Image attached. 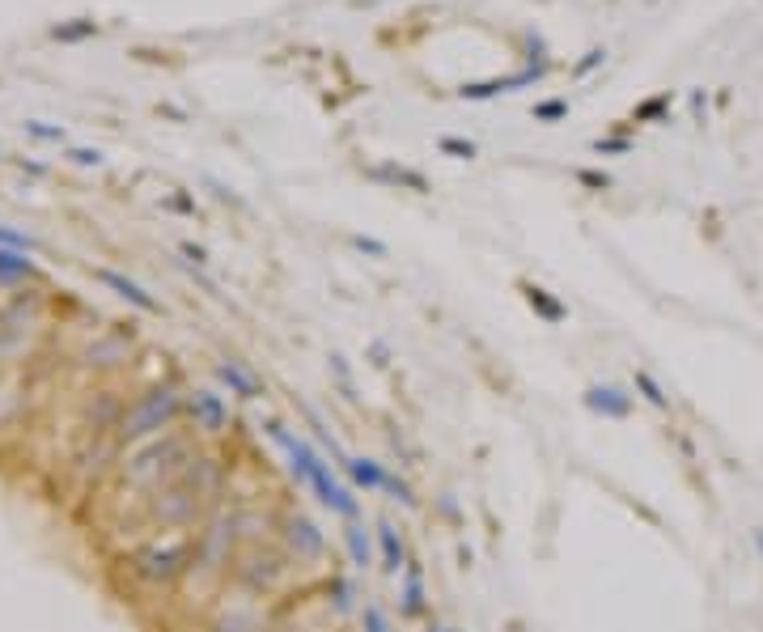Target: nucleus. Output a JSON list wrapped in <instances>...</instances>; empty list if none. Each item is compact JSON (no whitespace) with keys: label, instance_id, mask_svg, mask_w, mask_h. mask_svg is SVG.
<instances>
[{"label":"nucleus","instance_id":"5701e85b","mask_svg":"<svg viewBox=\"0 0 763 632\" xmlns=\"http://www.w3.org/2000/svg\"><path fill=\"white\" fill-rule=\"evenodd\" d=\"M666 107H670V94H662V98H649L645 107H636V119H640V124H645V119H657Z\"/></svg>","mask_w":763,"mask_h":632},{"label":"nucleus","instance_id":"2eb2a0df","mask_svg":"<svg viewBox=\"0 0 763 632\" xmlns=\"http://www.w3.org/2000/svg\"><path fill=\"white\" fill-rule=\"evenodd\" d=\"M373 178H391V183H407L412 191H429V183H424L416 170H403V166H378Z\"/></svg>","mask_w":763,"mask_h":632},{"label":"nucleus","instance_id":"bb28decb","mask_svg":"<svg viewBox=\"0 0 763 632\" xmlns=\"http://www.w3.org/2000/svg\"><path fill=\"white\" fill-rule=\"evenodd\" d=\"M603 60H606V51H603V47H594V51H590V56H585V60H581V64H577V76H585V73H594V68H598V64H603Z\"/></svg>","mask_w":763,"mask_h":632},{"label":"nucleus","instance_id":"b1692460","mask_svg":"<svg viewBox=\"0 0 763 632\" xmlns=\"http://www.w3.org/2000/svg\"><path fill=\"white\" fill-rule=\"evenodd\" d=\"M577 183L581 187H594V191H603V187H611V174H603V170H577Z\"/></svg>","mask_w":763,"mask_h":632},{"label":"nucleus","instance_id":"a878e982","mask_svg":"<svg viewBox=\"0 0 763 632\" xmlns=\"http://www.w3.org/2000/svg\"><path fill=\"white\" fill-rule=\"evenodd\" d=\"M352 247L365 250V255H378V260L386 255V242H378V238H352Z\"/></svg>","mask_w":763,"mask_h":632},{"label":"nucleus","instance_id":"c756f323","mask_svg":"<svg viewBox=\"0 0 763 632\" xmlns=\"http://www.w3.org/2000/svg\"><path fill=\"white\" fill-rule=\"evenodd\" d=\"M751 547L763 556V526H751Z\"/></svg>","mask_w":763,"mask_h":632},{"label":"nucleus","instance_id":"6ab92c4d","mask_svg":"<svg viewBox=\"0 0 763 632\" xmlns=\"http://www.w3.org/2000/svg\"><path fill=\"white\" fill-rule=\"evenodd\" d=\"M565 115H568V102H565V98L539 102V107H534V124H560Z\"/></svg>","mask_w":763,"mask_h":632},{"label":"nucleus","instance_id":"9d476101","mask_svg":"<svg viewBox=\"0 0 763 632\" xmlns=\"http://www.w3.org/2000/svg\"><path fill=\"white\" fill-rule=\"evenodd\" d=\"M373 539H378V535L365 531V522H361V518L344 522V547H348V560H352V569L365 573V569L373 565Z\"/></svg>","mask_w":763,"mask_h":632},{"label":"nucleus","instance_id":"f3484780","mask_svg":"<svg viewBox=\"0 0 763 632\" xmlns=\"http://www.w3.org/2000/svg\"><path fill=\"white\" fill-rule=\"evenodd\" d=\"M30 272H35L30 260H22L17 250H0V276H5V280H17V276H30Z\"/></svg>","mask_w":763,"mask_h":632},{"label":"nucleus","instance_id":"0eeeda50","mask_svg":"<svg viewBox=\"0 0 763 632\" xmlns=\"http://www.w3.org/2000/svg\"><path fill=\"white\" fill-rule=\"evenodd\" d=\"M344 475H348V484L357 488V493H382L386 488V467H382L378 459H365V454H348V463H344Z\"/></svg>","mask_w":763,"mask_h":632},{"label":"nucleus","instance_id":"c85d7f7f","mask_svg":"<svg viewBox=\"0 0 763 632\" xmlns=\"http://www.w3.org/2000/svg\"><path fill=\"white\" fill-rule=\"evenodd\" d=\"M0 242H5V247H30V238L17 234V229H5V225H0Z\"/></svg>","mask_w":763,"mask_h":632},{"label":"nucleus","instance_id":"9b49d317","mask_svg":"<svg viewBox=\"0 0 763 632\" xmlns=\"http://www.w3.org/2000/svg\"><path fill=\"white\" fill-rule=\"evenodd\" d=\"M429 607V595H424V573H420V560H407L403 569V616L407 620H420Z\"/></svg>","mask_w":763,"mask_h":632},{"label":"nucleus","instance_id":"f257e3e1","mask_svg":"<svg viewBox=\"0 0 763 632\" xmlns=\"http://www.w3.org/2000/svg\"><path fill=\"white\" fill-rule=\"evenodd\" d=\"M263 429H268L271 442H276V446L289 454V472L306 484L310 493H314V501H319L327 514H335V518H344V522L361 518L357 488H348V484L335 480V475H331V463L322 459V454L310 446L306 437H297L293 429H289L284 421H276V416H268V421H263Z\"/></svg>","mask_w":763,"mask_h":632},{"label":"nucleus","instance_id":"1a4fd4ad","mask_svg":"<svg viewBox=\"0 0 763 632\" xmlns=\"http://www.w3.org/2000/svg\"><path fill=\"white\" fill-rule=\"evenodd\" d=\"M191 416H196V424L199 429H209V433H221L225 424H229L225 399L212 395V391H196V395H191Z\"/></svg>","mask_w":763,"mask_h":632},{"label":"nucleus","instance_id":"393cba45","mask_svg":"<svg viewBox=\"0 0 763 632\" xmlns=\"http://www.w3.org/2000/svg\"><path fill=\"white\" fill-rule=\"evenodd\" d=\"M25 132L38 140H64V127H47V124H25Z\"/></svg>","mask_w":763,"mask_h":632},{"label":"nucleus","instance_id":"f03ea898","mask_svg":"<svg viewBox=\"0 0 763 632\" xmlns=\"http://www.w3.org/2000/svg\"><path fill=\"white\" fill-rule=\"evenodd\" d=\"M581 403H585L594 416H603V421H628L632 408H636V395H628V391L615 382H594L590 391L581 395Z\"/></svg>","mask_w":763,"mask_h":632},{"label":"nucleus","instance_id":"aec40b11","mask_svg":"<svg viewBox=\"0 0 763 632\" xmlns=\"http://www.w3.org/2000/svg\"><path fill=\"white\" fill-rule=\"evenodd\" d=\"M382 493H391V501H399V505L416 509V493H412V484L399 480V475H386V488H382Z\"/></svg>","mask_w":763,"mask_h":632},{"label":"nucleus","instance_id":"ddd939ff","mask_svg":"<svg viewBox=\"0 0 763 632\" xmlns=\"http://www.w3.org/2000/svg\"><path fill=\"white\" fill-rule=\"evenodd\" d=\"M522 293H526V301H530V311L539 314L543 322H565L568 319V306L560 298H552L543 285H522Z\"/></svg>","mask_w":763,"mask_h":632},{"label":"nucleus","instance_id":"4be33fe9","mask_svg":"<svg viewBox=\"0 0 763 632\" xmlns=\"http://www.w3.org/2000/svg\"><path fill=\"white\" fill-rule=\"evenodd\" d=\"M594 153H598V158H611V153H632V140H628V137L594 140Z\"/></svg>","mask_w":763,"mask_h":632},{"label":"nucleus","instance_id":"cd10ccee","mask_svg":"<svg viewBox=\"0 0 763 632\" xmlns=\"http://www.w3.org/2000/svg\"><path fill=\"white\" fill-rule=\"evenodd\" d=\"M68 158H73L76 166H98V161H102V153H98V149H73Z\"/></svg>","mask_w":763,"mask_h":632},{"label":"nucleus","instance_id":"39448f33","mask_svg":"<svg viewBox=\"0 0 763 632\" xmlns=\"http://www.w3.org/2000/svg\"><path fill=\"white\" fill-rule=\"evenodd\" d=\"M378 556H382V573H391V577H399V573L407 569V544L403 535H399V526H394L391 518H378Z\"/></svg>","mask_w":763,"mask_h":632},{"label":"nucleus","instance_id":"f8f14e48","mask_svg":"<svg viewBox=\"0 0 763 632\" xmlns=\"http://www.w3.org/2000/svg\"><path fill=\"white\" fill-rule=\"evenodd\" d=\"M98 280H102V285H111V289H115V293H119L124 301H132L136 311H148V314L158 311V301L148 298V293H145L140 285H136V280H127V276L111 272V268H102V272H98Z\"/></svg>","mask_w":763,"mask_h":632},{"label":"nucleus","instance_id":"dca6fc26","mask_svg":"<svg viewBox=\"0 0 763 632\" xmlns=\"http://www.w3.org/2000/svg\"><path fill=\"white\" fill-rule=\"evenodd\" d=\"M89 35H98V25L86 22V17H76V22L56 25V30H51V38H60V43H81V38H89Z\"/></svg>","mask_w":763,"mask_h":632},{"label":"nucleus","instance_id":"4468645a","mask_svg":"<svg viewBox=\"0 0 763 632\" xmlns=\"http://www.w3.org/2000/svg\"><path fill=\"white\" fill-rule=\"evenodd\" d=\"M632 391H636V395L645 399L649 408H657V412H670V395H666V386L657 382V378H653L649 370H636V373H632Z\"/></svg>","mask_w":763,"mask_h":632},{"label":"nucleus","instance_id":"a211bd4d","mask_svg":"<svg viewBox=\"0 0 763 632\" xmlns=\"http://www.w3.org/2000/svg\"><path fill=\"white\" fill-rule=\"evenodd\" d=\"M437 149H442L445 158H458V161H471L475 153H480L475 149V140H463V137H442L437 140Z\"/></svg>","mask_w":763,"mask_h":632},{"label":"nucleus","instance_id":"412c9836","mask_svg":"<svg viewBox=\"0 0 763 632\" xmlns=\"http://www.w3.org/2000/svg\"><path fill=\"white\" fill-rule=\"evenodd\" d=\"M361 632H391V620H386V611L378 603H370V607L361 611Z\"/></svg>","mask_w":763,"mask_h":632},{"label":"nucleus","instance_id":"7c9ffc66","mask_svg":"<svg viewBox=\"0 0 763 632\" xmlns=\"http://www.w3.org/2000/svg\"><path fill=\"white\" fill-rule=\"evenodd\" d=\"M429 632H458V628H450V624H432Z\"/></svg>","mask_w":763,"mask_h":632},{"label":"nucleus","instance_id":"423d86ee","mask_svg":"<svg viewBox=\"0 0 763 632\" xmlns=\"http://www.w3.org/2000/svg\"><path fill=\"white\" fill-rule=\"evenodd\" d=\"M284 539H289V547L297 552V560H319L322 547H327L322 531L310 518H301V514H293V518L284 522Z\"/></svg>","mask_w":763,"mask_h":632},{"label":"nucleus","instance_id":"6e6552de","mask_svg":"<svg viewBox=\"0 0 763 632\" xmlns=\"http://www.w3.org/2000/svg\"><path fill=\"white\" fill-rule=\"evenodd\" d=\"M217 378H221V382L229 386V395H238V399H263L268 395L263 382H259L242 361H217Z\"/></svg>","mask_w":763,"mask_h":632},{"label":"nucleus","instance_id":"20e7f679","mask_svg":"<svg viewBox=\"0 0 763 632\" xmlns=\"http://www.w3.org/2000/svg\"><path fill=\"white\" fill-rule=\"evenodd\" d=\"M543 76H547V64H534V68H522V73H514V76H496V81H475V86H463V89H458V98L488 102V98H496V94H514V89L534 86V81H543Z\"/></svg>","mask_w":763,"mask_h":632},{"label":"nucleus","instance_id":"7ed1b4c3","mask_svg":"<svg viewBox=\"0 0 763 632\" xmlns=\"http://www.w3.org/2000/svg\"><path fill=\"white\" fill-rule=\"evenodd\" d=\"M174 416H178V395H174V391H153V395L132 412V421L124 424V433H153V429H161V424L174 421Z\"/></svg>","mask_w":763,"mask_h":632}]
</instances>
